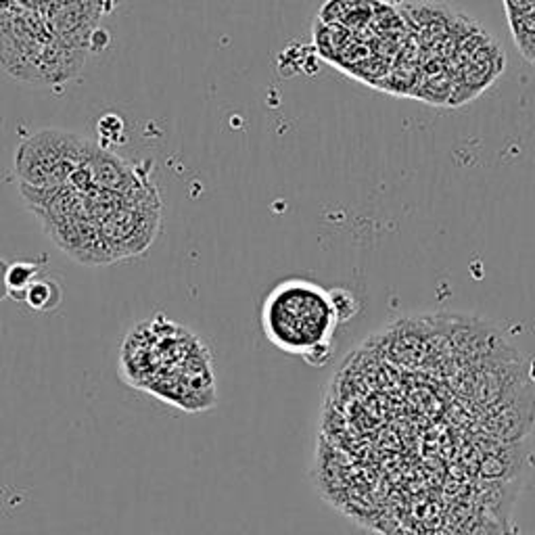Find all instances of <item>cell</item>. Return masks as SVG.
<instances>
[{"label":"cell","mask_w":535,"mask_h":535,"mask_svg":"<svg viewBox=\"0 0 535 535\" xmlns=\"http://www.w3.org/2000/svg\"><path fill=\"white\" fill-rule=\"evenodd\" d=\"M124 381L184 410L214 406L212 354L163 314L140 322L122 346Z\"/></svg>","instance_id":"obj_1"},{"label":"cell","mask_w":535,"mask_h":535,"mask_svg":"<svg viewBox=\"0 0 535 535\" xmlns=\"http://www.w3.org/2000/svg\"><path fill=\"white\" fill-rule=\"evenodd\" d=\"M330 299H333V308H335L337 318H339V324L352 320V318L358 314V310H360L358 299H355L349 291L330 289Z\"/></svg>","instance_id":"obj_6"},{"label":"cell","mask_w":535,"mask_h":535,"mask_svg":"<svg viewBox=\"0 0 535 535\" xmlns=\"http://www.w3.org/2000/svg\"><path fill=\"white\" fill-rule=\"evenodd\" d=\"M259 322L266 339L280 352L320 368L333 358L335 314L330 291L308 278H286L268 293Z\"/></svg>","instance_id":"obj_2"},{"label":"cell","mask_w":535,"mask_h":535,"mask_svg":"<svg viewBox=\"0 0 535 535\" xmlns=\"http://www.w3.org/2000/svg\"><path fill=\"white\" fill-rule=\"evenodd\" d=\"M94 145L80 134L42 130L17 149L15 170L23 187L55 189L67 184L91 157Z\"/></svg>","instance_id":"obj_3"},{"label":"cell","mask_w":535,"mask_h":535,"mask_svg":"<svg viewBox=\"0 0 535 535\" xmlns=\"http://www.w3.org/2000/svg\"><path fill=\"white\" fill-rule=\"evenodd\" d=\"M61 286L48 276H38L25 293V305L34 311H53L61 305Z\"/></svg>","instance_id":"obj_4"},{"label":"cell","mask_w":535,"mask_h":535,"mask_svg":"<svg viewBox=\"0 0 535 535\" xmlns=\"http://www.w3.org/2000/svg\"><path fill=\"white\" fill-rule=\"evenodd\" d=\"M40 268V262H15L6 268L4 289L9 293V297L15 299V302H23L25 293H28L30 285L38 278Z\"/></svg>","instance_id":"obj_5"}]
</instances>
